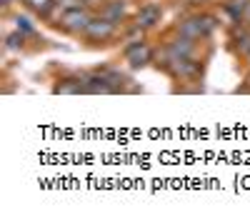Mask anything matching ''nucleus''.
Returning <instances> with one entry per match:
<instances>
[{"instance_id":"f257e3e1","label":"nucleus","mask_w":250,"mask_h":220,"mask_svg":"<svg viewBox=\"0 0 250 220\" xmlns=\"http://www.w3.org/2000/svg\"><path fill=\"white\" fill-rule=\"evenodd\" d=\"M180 35L185 38H205V35H210L215 30V18L210 15H203V18H190V20H185V23H180Z\"/></svg>"},{"instance_id":"f03ea898","label":"nucleus","mask_w":250,"mask_h":220,"mask_svg":"<svg viewBox=\"0 0 250 220\" xmlns=\"http://www.w3.org/2000/svg\"><path fill=\"white\" fill-rule=\"evenodd\" d=\"M93 20V15L85 8H75V10H65L62 13V28L70 33H85L88 23Z\"/></svg>"},{"instance_id":"7ed1b4c3","label":"nucleus","mask_w":250,"mask_h":220,"mask_svg":"<svg viewBox=\"0 0 250 220\" xmlns=\"http://www.w3.org/2000/svg\"><path fill=\"white\" fill-rule=\"evenodd\" d=\"M125 55H128V63L133 68H143V65H148L150 63V58H153V50L143 43V40H133V43L125 48Z\"/></svg>"},{"instance_id":"20e7f679","label":"nucleus","mask_w":250,"mask_h":220,"mask_svg":"<svg viewBox=\"0 0 250 220\" xmlns=\"http://www.w3.org/2000/svg\"><path fill=\"white\" fill-rule=\"evenodd\" d=\"M115 33V23L108 18H93L88 28H85V38L88 40H108Z\"/></svg>"},{"instance_id":"39448f33","label":"nucleus","mask_w":250,"mask_h":220,"mask_svg":"<svg viewBox=\"0 0 250 220\" xmlns=\"http://www.w3.org/2000/svg\"><path fill=\"white\" fill-rule=\"evenodd\" d=\"M170 73L178 75V78H195L200 73V65L195 63V60H190V58H178L175 63L170 65Z\"/></svg>"},{"instance_id":"423d86ee","label":"nucleus","mask_w":250,"mask_h":220,"mask_svg":"<svg viewBox=\"0 0 250 220\" xmlns=\"http://www.w3.org/2000/svg\"><path fill=\"white\" fill-rule=\"evenodd\" d=\"M155 23H160V8L155 3H148L145 8H140L138 13V25L140 28H153Z\"/></svg>"},{"instance_id":"0eeeda50","label":"nucleus","mask_w":250,"mask_h":220,"mask_svg":"<svg viewBox=\"0 0 250 220\" xmlns=\"http://www.w3.org/2000/svg\"><path fill=\"white\" fill-rule=\"evenodd\" d=\"M55 93H85V80H62V85H58Z\"/></svg>"},{"instance_id":"6e6552de","label":"nucleus","mask_w":250,"mask_h":220,"mask_svg":"<svg viewBox=\"0 0 250 220\" xmlns=\"http://www.w3.org/2000/svg\"><path fill=\"white\" fill-rule=\"evenodd\" d=\"M25 3L30 5V10H35V13H40V15H48L50 8L58 3V0H25Z\"/></svg>"},{"instance_id":"1a4fd4ad","label":"nucleus","mask_w":250,"mask_h":220,"mask_svg":"<svg viewBox=\"0 0 250 220\" xmlns=\"http://www.w3.org/2000/svg\"><path fill=\"white\" fill-rule=\"evenodd\" d=\"M58 5L62 10H75V8H85V0H58Z\"/></svg>"},{"instance_id":"9d476101","label":"nucleus","mask_w":250,"mask_h":220,"mask_svg":"<svg viewBox=\"0 0 250 220\" xmlns=\"http://www.w3.org/2000/svg\"><path fill=\"white\" fill-rule=\"evenodd\" d=\"M105 18H108V20H113V23H115L118 18H123V5H120V3H113V5H110V8L105 10Z\"/></svg>"},{"instance_id":"9b49d317","label":"nucleus","mask_w":250,"mask_h":220,"mask_svg":"<svg viewBox=\"0 0 250 220\" xmlns=\"http://www.w3.org/2000/svg\"><path fill=\"white\" fill-rule=\"evenodd\" d=\"M20 45H23V35H20V33H15V35L8 38V48H10V50H15V48H20Z\"/></svg>"},{"instance_id":"f8f14e48","label":"nucleus","mask_w":250,"mask_h":220,"mask_svg":"<svg viewBox=\"0 0 250 220\" xmlns=\"http://www.w3.org/2000/svg\"><path fill=\"white\" fill-rule=\"evenodd\" d=\"M15 23H18V28H20V30H25V33H33V25L28 23V20H25V18H18V20H15Z\"/></svg>"},{"instance_id":"ddd939ff","label":"nucleus","mask_w":250,"mask_h":220,"mask_svg":"<svg viewBox=\"0 0 250 220\" xmlns=\"http://www.w3.org/2000/svg\"><path fill=\"white\" fill-rule=\"evenodd\" d=\"M190 3H193V5H198V3H203V0H190Z\"/></svg>"},{"instance_id":"4468645a","label":"nucleus","mask_w":250,"mask_h":220,"mask_svg":"<svg viewBox=\"0 0 250 220\" xmlns=\"http://www.w3.org/2000/svg\"><path fill=\"white\" fill-rule=\"evenodd\" d=\"M248 60H250V53H248Z\"/></svg>"}]
</instances>
